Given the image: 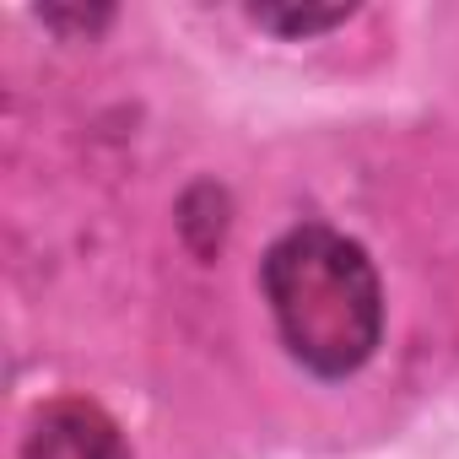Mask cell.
I'll list each match as a JSON object with an SVG mask.
<instances>
[{
    "label": "cell",
    "instance_id": "1",
    "mask_svg": "<svg viewBox=\"0 0 459 459\" xmlns=\"http://www.w3.org/2000/svg\"><path fill=\"white\" fill-rule=\"evenodd\" d=\"M265 292L276 325L298 362L325 378L362 368L378 346L384 303L368 255L330 233V227H298L265 260Z\"/></svg>",
    "mask_w": 459,
    "mask_h": 459
},
{
    "label": "cell",
    "instance_id": "2",
    "mask_svg": "<svg viewBox=\"0 0 459 459\" xmlns=\"http://www.w3.org/2000/svg\"><path fill=\"white\" fill-rule=\"evenodd\" d=\"M28 459H130V448L98 405L60 400L33 421Z\"/></svg>",
    "mask_w": 459,
    "mask_h": 459
},
{
    "label": "cell",
    "instance_id": "3",
    "mask_svg": "<svg viewBox=\"0 0 459 459\" xmlns=\"http://www.w3.org/2000/svg\"><path fill=\"white\" fill-rule=\"evenodd\" d=\"M351 17V6H330V12H276V6H255V22L260 28H276V33H319V28H335V22H346Z\"/></svg>",
    "mask_w": 459,
    "mask_h": 459
}]
</instances>
